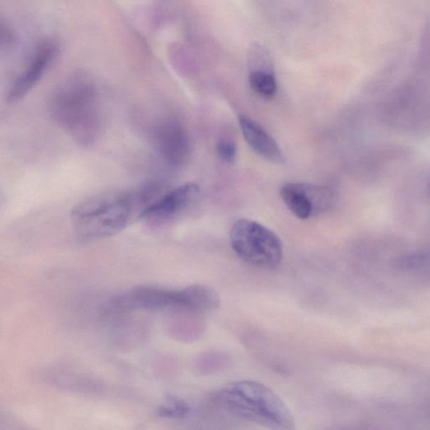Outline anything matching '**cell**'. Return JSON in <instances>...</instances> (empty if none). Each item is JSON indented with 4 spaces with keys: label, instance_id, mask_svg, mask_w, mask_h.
<instances>
[{
    "label": "cell",
    "instance_id": "9",
    "mask_svg": "<svg viewBox=\"0 0 430 430\" xmlns=\"http://www.w3.org/2000/svg\"><path fill=\"white\" fill-rule=\"evenodd\" d=\"M239 123L245 141L255 152L276 164L284 162L281 148L263 126L245 115H240Z\"/></svg>",
    "mask_w": 430,
    "mask_h": 430
},
{
    "label": "cell",
    "instance_id": "4",
    "mask_svg": "<svg viewBox=\"0 0 430 430\" xmlns=\"http://www.w3.org/2000/svg\"><path fill=\"white\" fill-rule=\"evenodd\" d=\"M230 240L236 254L256 268L273 270L282 263L283 243L263 224L250 219H240L231 228Z\"/></svg>",
    "mask_w": 430,
    "mask_h": 430
},
{
    "label": "cell",
    "instance_id": "13",
    "mask_svg": "<svg viewBox=\"0 0 430 430\" xmlns=\"http://www.w3.org/2000/svg\"><path fill=\"white\" fill-rule=\"evenodd\" d=\"M227 362V359L224 356L219 354H209L205 355L201 358L199 362V367L200 371L205 372H213L224 366V363Z\"/></svg>",
    "mask_w": 430,
    "mask_h": 430
},
{
    "label": "cell",
    "instance_id": "7",
    "mask_svg": "<svg viewBox=\"0 0 430 430\" xmlns=\"http://www.w3.org/2000/svg\"><path fill=\"white\" fill-rule=\"evenodd\" d=\"M201 194L199 186L193 182L162 194L144 210L140 219L152 224L171 221L197 203Z\"/></svg>",
    "mask_w": 430,
    "mask_h": 430
},
{
    "label": "cell",
    "instance_id": "2",
    "mask_svg": "<svg viewBox=\"0 0 430 430\" xmlns=\"http://www.w3.org/2000/svg\"><path fill=\"white\" fill-rule=\"evenodd\" d=\"M50 112L60 127L82 146H93L104 132L100 92L86 77H75L61 85L51 97Z\"/></svg>",
    "mask_w": 430,
    "mask_h": 430
},
{
    "label": "cell",
    "instance_id": "8",
    "mask_svg": "<svg viewBox=\"0 0 430 430\" xmlns=\"http://www.w3.org/2000/svg\"><path fill=\"white\" fill-rule=\"evenodd\" d=\"M58 45L46 41L37 48L33 57L20 76L14 82L7 95L9 103H16L26 97L36 87L53 63L58 54Z\"/></svg>",
    "mask_w": 430,
    "mask_h": 430
},
{
    "label": "cell",
    "instance_id": "10",
    "mask_svg": "<svg viewBox=\"0 0 430 430\" xmlns=\"http://www.w3.org/2000/svg\"><path fill=\"white\" fill-rule=\"evenodd\" d=\"M249 83L252 90L261 97L273 98L277 93V81L271 71L252 70L249 76Z\"/></svg>",
    "mask_w": 430,
    "mask_h": 430
},
{
    "label": "cell",
    "instance_id": "1",
    "mask_svg": "<svg viewBox=\"0 0 430 430\" xmlns=\"http://www.w3.org/2000/svg\"><path fill=\"white\" fill-rule=\"evenodd\" d=\"M155 197V189L147 184L125 193L102 194L83 201L71 211L79 239L96 241L122 231L135 217L140 219Z\"/></svg>",
    "mask_w": 430,
    "mask_h": 430
},
{
    "label": "cell",
    "instance_id": "12",
    "mask_svg": "<svg viewBox=\"0 0 430 430\" xmlns=\"http://www.w3.org/2000/svg\"><path fill=\"white\" fill-rule=\"evenodd\" d=\"M396 268L402 270H422L430 266V251L415 252L399 257L394 261Z\"/></svg>",
    "mask_w": 430,
    "mask_h": 430
},
{
    "label": "cell",
    "instance_id": "6",
    "mask_svg": "<svg viewBox=\"0 0 430 430\" xmlns=\"http://www.w3.org/2000/svg\"><path fill=\"white\" fill-rule=\"evenodd\" d=\"M282 199L298 219H308L330 206L333 194L327 187L288 182L280 191Z\"/></svg>",
    "mask_w": 430,
    "mask_h": 430
},
{
    "label": "cell",
    "instance_id": "14",
    "mask_svg": "<svg viewBox=\"0 0 430 430\" xmlns=\"http://www.w3.org/2000/svg\"><path fill=\"white\" fill-rule=\"evenodd\" d=\"M216 152L221 160L232 163L235 162L237 157V147L236 143L223 140L216 145Z\"/></svg>",
    "mask_w": 430,
    "mask_h": 430
},
{
    "label": "cell",
    "instance_id": "11",
    "mask_svg": "<svg viewBox=\"0 0 430 430\" xmlns=\"http://www.w3.org/2000/svg\"><path fill=\"white\" fill-rule=\"evenodd\" d=\"M190 406L184 400L174 396H168L157 410V415L165 419H182L190 413Z\"/></svg>",
    "mask_w": 430,
    "mask_h": 430
},
{
    "label": "cell",
    "instance_id": "5",
    "mask_svg": "<svg viewBox=\"0 0 430 430\" xmlns=\"http://www.w3.org/2000/svg\"><path fill=\"white\" fill-rule=\"evenodd\" d=\"M152 138L157 155L167 166L179 168L188 162L190 139L179 121L165 120L157 123L152 129Z\"/></svg>",
    "mask_w": 430,
    "mask_h": 430
},
{
    "label": "cell",
    "instance_id": "3",
    "mask_svg": "<svg viewBox=\"0 0 430 430\" xmlns=\"http://www.w3.org/2000/svg\"><path fill=\"white\" fill-rule=\"evenodd\" d=\"M215 405L234 418L275 429L295 428L293 416L275 392L254 381L231 382L213 396Z\"/></svg>",
    "mask_w": 430,
    "mask_h": 430
}]
</instances>
